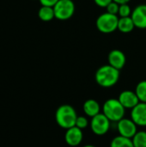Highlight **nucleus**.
I'll use <instances>...</instances> for the list:
<instances>
[{
    "label": "nucleus",
    "instance_id": "5701e85b",
    "mask_svg": "<svg viewBox=\"0 0 146 147\" xmlns=\"http://www.w3.org/2000/svg\"><path fill=\"white\" fill-rule=\"evenodd\" d=\"M112 1L113 0H94L95 3L101 8H106Z\"/></svg>",
    "mask_w": 146,
    "mask_h": 147
},
{
    "label": "nucleus",
    "instance_id": "423d86ee",
    "mask_svg": "<svg viewBox=\"0 0 146 147\" xmlns=\"http://www.w3.org/2000/svg\"><path fill=\"white\" fill-rule=\"evenodd\" d=\"M110 122L111 121L103 113H100L97 115L91 118L90 128L96 135L103 136L108 132L110 128Z\"/></svg>",
    "mask_w": 146,
    "mask_h": 147
},
{
    "label": "nucleus",
    "instance_id": "412c9836",
    "mask_svg": "<svg viewBox=\"0 0 146 147\" xmlns=\"http://www.w3.org/2000/svg\"><path fill=\"white\" fill-rule=\"evenodd\" d=\"M75 126L83 130V129H85V128L88 127V126H89V121L84 116H77V121H76V125Z\"/></svg>",
    "mask_w": 146,
    "mask_h": 147
},
{
    "label": "nucleus",
    "instance_id": "393cba45",
    "mask_svg": "<svg viewBox=\"0 0 146 147\" xmlns=\"http://www.w3.org/2000/svg\"><path fill=\"white\" fill-rule=\"evenodd\" d=\"M83 147H96L95 146H92V145H86V146H84Z\"/></svg>",
    "mask_w": 146,
    "mask_h": 147
},
{
    "label": "nucleus",
    "instance_id": "4468645a",
    "mask_svg": "<svg viewBox=\"0 0 146 147\" xmlns=\"http://www.w3.org/2000/svg\"><path fill=\"white\" fill-rule=\"evenodd\" d=\"M134 22L131 16L127 17H120L119 22H118V30H120L121 33L128 34L132 32L135 28Z\"/></svg>",
    "mask_w": 146,
    "mask_h": 147
},
{
    "label": "nucleus",
    "instance_id": "aec40b11",
    "mask_svg": "<svg viewBox=\"0 0 146 147\" xmlns=\"http://www.w3.org/2000/svg\"><path fill=\"white\" fill-rule=\"evenodd\" d=\"M107 12L113 14V15H119V9H120V4L115 3L114 1H112L107 7H106Z\"/></svg>",
    "mask_w": 146,
    "mask_h": 147
},
{
    "label": "nucleus",
    "instance_id": "1a4fd4ad",
    "mask_svg": "<svg viewBox=\"0 0 146 147\" xmlns=\"http://www.w3.org/2000/svg\"><path fill=\"white\" fill-rule=\"evenodd\" d=\"M83 140V130L77 127L76 126L66 129V133L65 135V140L66 144L70 146H79Z\"/></svg>",
    "mask_w": 146,
    "mask_h": 147
},
{
    "label": "nucleus",
    "instance_id": "9b49d317",
    "mask_svg": "<svg viewBox=\"0 0 146 147\" xmlns=\"http://www.w3.org/2000/svg\"><path fill=\"white\" fill-rule=\"evenodd\" d=\"M131 119L137 126L146 127V102H139L131 112Z\"/></svg>",
    "mask_w": 146,
    "mask_h": 147
},
{
    "label": "nucleus",
    "instance_id": "a211bd4d",
    "mask_svg": "<svg viewBox=\"0 0 146 147\" xmlns=\"http://www.w3.org/2000/svg\"><path fill=\"white\" fill-rule=\"evenodd\" d=\"M135 93L137 94L139 102H146V80L140 81L136 88H135Z\"/></svg>",
    "mask_w": 146,
    "mask_h": 147
},
{
    "label": "nucleus",
    "instance_id": "f03ea898",
    "mask_svg": "<svg viewBox=\"0 0 146 147\" xmlns=\"http://www.w3.org/2000/svg\"><path fill=\"white\" fill-rule=\"evenodd\" d=\"M77 116L76 109L70 104H63L59 106L55 113L57 124L64 129H69L75 127Z\"/></svg>",
    "mask_w": 146,
    "mask_h": 147
},
{
    "label": "nucleus",
    "instance_id": "b1692460",
    "mask_svg": "<svg viewBox=\"0 0 146 147\" xmlns=\"http://www.w3.org/2000/svg\"><path fill=\"white\" fill-rule=\"evenodd\" d=\"M113 1H114L115 3H117L120 5V4H124V3H128L131 0H113Z\"/></svg>",
    "mask_w": 146,
    "mask_h": 147
},
{
    "label": "nucleus",
    "instance_id": "7ed1b4c3",
    "mask_svg": "<svg viewBox=\"0 0 146 147\" xmlns=\"http://www.w3.org/2000/svg\"><path fill=\"white\" fill-rule=\"evenodd\" d=\"M102 111L110 121L118 122L124 118L126 109L120 103L119 99L110 98L104 102Z\"/></svg>",
    "mask_w": 146,
    "mask_h": 147
},
{
    "label": "nucleus",
    "instance_id": "2eb2a0df",
    "mask_svg": "<svg viewBox=\"0 0 146 147\" xmlns=\"http://www.w3.org/2000/svg\"><path fill=\"white\" fill-rule=\"evenodd\" d=\"M38 16L43 22H50L55 18L53 7L41 6L38 10Z\"/></svg>",
    "mask_w": 146,
    "mask_h": 147
},
{
    "label": "nucleus",
    "instance_id": "6ab92c4d",
    "mask_svg": "<svg viewBox=\"0 0 146 147\" xmlns=\"http://www.w3.org/2000/svg\"><path fill=\"white\" fill-rule=\"evenodd\" d=\"M132 9L128 3H124L120 5V9H119V16L120 17H127L131 16L132 15Z\"/></svg>",
    "mask_w": 146,
    "mask_h": 147
},
{
    "label": "nucleus",
    "instance_id": "0eeeda50",
    "mask_svg": "<svg viewBox=\"0 0 146 147\" xmlns=\"http://www.w3.org/2000/svg\"><path fill=\"white\" fill-rule=\"evenodd\" d=\"M117 128L120 135L129 139H133V137L138 132L137 124L132 119L127 118H123L120 121H118Z\"/></svg>",
    "mask_w": 146,
    "mask_h": 147
},
{
    "label": "nucleus",
    "instance_id": "f3484780",
    "mask_svg": "<svg viewBox=\"0 0 146 147\" xmlns=\"http://www.w3.org/2000/svg\"><path fill=\"white\" fill-rule=\"evenodd\" d=\"M134 147H146V132L138 131L132 139Z\"/></svg>",
    "mask_w": 146,
    "mask_h": 147
},
{
    "label": "nucleus",
    "instance_id": "dca6fc26",
    "mask_svg": "<svg viewBox=\"0 0 146 147\" xmlns=\"http://www.w3.org/2000/svg\"><path fill=\"white\" fill-rule=\"evenodd\" d=\"M110 147H134V146L133 144L132 139L119 135L113 139Z\"/></svg>",
    "mask_w": 146,
    "mask_h": 147
},
{
    "label": "nucleus",
    "instance_id": "f257e3e1",
    "mask_svg": "<svg viewBox=\"0 0 146 147\" xmlns=\"http://www.w3.org/2000/svg\"><path fill=\"white\" fill-rule=\"evenodd\" d=\"M120 75V70L108 64L97 69L95 74V79L101 87L111 88L118 83Z\"/></svg>",
    "mask_w": 146,
    "mask_h": 147
},
{
    "label": "nucleus",
    "instance_id": "6e6552de",
    "mask_svg": "<svg viewBox=\"0 0 146 147\" xmlns=\"http://www.w3.org/2000/svg\"><path fill=\"white\" fill-rule=\"evenodd\" d=\"M131 17L136 28L146 29V4L137 5L133 9Z\"/></svg>",
    "mask_w": 146,
    "mask_h": 147
},
{
    "label": "nucleus",
    "instance_id": "4be33fe9",
    "mask_svg": "<svg viewBox=\"0 0 146 147\" xmlns=\"http://www.w3.org/2000/svg\"><path fill=\"white\" fill-rule=\"evenodd\" d=\"M41 6H49V7H53L59 0H39Z\"/></svg>",
    "mask_w": 146,
    "mask_h": 147
},
{
    "label": "nucleus",
    "instance_id": "a878e982",
    "mask_svg": "<svg viewBox=\"0 0 146 147\" xmlns=\"http://www.w3.org/2000/svg\"><path fill=\"white\" fill-rule=\"evenodd\" d=\"M33 1H35V0H33Z\"/></svg>",
    "mask_w": 146,
    "mask_h": 147
},
{
    "label": "nucleus",
    "instance_id": "f8f14e48",
    "mask_svg": "<svg viewBox=\"0 0 146 147\" xmlns=\"http://www.w3.org/2000/svg\"><path fill=\"white\" fill-rule=\"evenodd\" d=\"M118 99L125 109H133L137 104L140 102L135 91H132L128 90L122 91L120 94Z\"/></svg>",
    "mask_w": 146,
    "mask_h": 147
},
{
    "label": "nucleus",
    "instance_id": "39448f33",
    "mask_svg": "<svg viewBox=\"0 0 146 147\" xmlns=\"http://www.w3.org/2000/svg\"><path fill=\"white\" fill-rule=\"evenodd\" d=\"M75 3L72 0H59L53 6L55 18L59 21H66L75 13Z\"/></svg>",
    "mask_w": 146,
    "mask_h": 147
},
{
    "label": "nucleus",
    "instance_id": "ddd939ff",
    "mask_svg": "<svg viewBox=\"0 0 146 147\" xmlns=\"http://www.w3.org/2000/svg\"><path fill=\"white\" fill-rule=\"evenodd\" d=\"M83 109L87 116L93 118L94 116L100 114L101 107L99 102L95 99H88L84 102L83 105Z\"/></svg>",
    "mask_w": 146,
    "mask_h": 147
},
{
    "label": "nucleus",
    "instance_id": "20e7f679",
    "mask_svg": "<svg viewBox=\"0 0 146 147\" xmlns=\"http://www.w3.org/2000/svg\"><path fill=\"white\" fill-rule=\"evenodd\" d=\"M118 16L108 12L101 14L96 21L97 29L102 34H111L118 29Z\"/></svg>",
    "mask_w": 146,
    "mask_h": 147
},
{
    "label": "nucleus",
    "instance_id": "9d476101",
    "mask_svg": "<svg viewBox=\"0 0 146 147\" xmlns=\"http://www.w3.org/2000/svg\"><path fill=\"white\" fill-rule=\"evenodd\" d=\"M108 65L120 71L126 63V54L121 50L114 49L108 55Z\"/></svg>",
    "mask_w": 146,
    "mask_h": 147
}]
</instances>
